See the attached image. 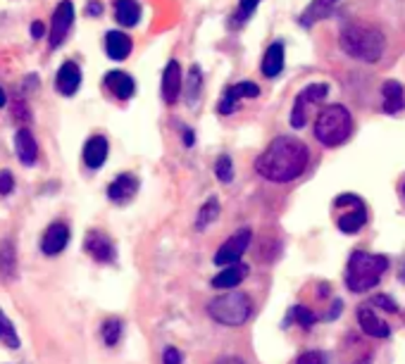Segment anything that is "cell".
<instances>
[{"label": "cell", "instance_id": "1", "mask_svg": "<svg viewBox=\"0 0 405 364\" xmlns=\"http://www.w3.org/2000/svg\"><path fill=\"white\" fill-rule=\"evenodd\" d=\"M308 160H310V153L303 140L291 136H279L256 160V169L267 181L287 184V181H293L303 174L305 167H308Z\"/></svg>", "mask_w": 405, "mask_h": 364}, {"label": "cell", "instance_id": "2", "mask_svg": "<svg viewBox=\"0 0 405 364\" xmlns=\"http://www.w3.org/2000/svg\"><path fill=\"white\" fill-rule=\"evenodd\" d=\"M384 45L386 43H384L382 31L370 27V24L355 22L341 31V48L355 60L377 62L384 55Z\"/></svg>", "mask_w": 405, "mask_h": 364}, {"label": "cell", "instance_id": "3", "mask_svg": "<svg viewBox=\"0 0 405 364\" xmlns=\"http://www.w3.org/2000/svg\"><path fill=\"white\" fill-rule=\"evenodd\" d=\"M388 269V259L384 255H370V253H353L348 259L346 269V286L353 293H365L375 288L382 279V274Z\"/></svg>", "mask_w": 405, "mask_h": 364}, {"label": "cell", "instance_id": "4", "mask_svg": "<svg viewBox=\"0 0 405 364\" xmlns=\"http://www.w3.org/2000/svg\"><path fill=\"white\" fill-rule=\"evenodd\" d=\"M353 117L344 105H329L318 114L315 122V138L326 148H336L351 136Z\"/></svg>", "mask_w": 405, "mask_h": 364}, {"label": "cell", "instance_id": "5", "mask_svg": "<svg viewBox=\"0 0 405 364\" xmlns=\"http://www.w3.org/2000/svg\"><path fill=\"white\" fill-rule=\"evenodd\" d=\"M207 314L225 326H241L248 321V317L253 314V303L246 293H225L220 298H215L207 305Z\"/></svg>", "mask_w": 405, "mask_h": 364}, {"label": "cell", "instance_id": "6", "mask_svg": "<svg viewBox=\"0 0 405 364\" xmlns=\"http://www.w3.org/2000/svg\"><path fill=\"white\" fill-rule=\"evenodd\" d=\"M326 93H329V86H326V84H313V86L303 88V91L298 93V98H295V103H293V112H291V127H293V129H303L305 122H308V105L324 100Z\"/></svg>", "mask_w": 405, "mask_h": 364}, {"label": "cell", "instance_id": "7", "mask_svg": "<svg viewBox=\"0 0 405 364\" xmlns=\"http://www.w3.org/2000/svg\"><path fill=\"white\" fill-rule=\"evenodd\" d=\"M251 238H253L251 228H241V231H236L231 238H227L225 246L215 253V264H220V267L236 264L238 259L243 257V253L248 250V246H251Z\"/></svg>", "mask_w": 405, "mask_h": 364}, {"label": "cell", "instance_id": "8", "mask_svg": "<svg viewBox=\"0 0 405 364\" xmlns=\"http://www.w3.org/2000/svg\"><path fill=\"white\" fill-rule=\"evenodd\" d=\"M72 22H74V5L70 0H62L58 3L53 12V24H50V48H58L62 41L67 39L72 29Z\"/></svg>", "mask_w": 405, "mask_h": 364}, {"label": "cell", "instance_id": "9", "mask_svg": "<svg viewBox=\"0 0 405 364\" xmlns=\"http://www.w3.org/2000/svg\"><path fill=\"white\" fill-rule=\"evenodd\" d=\"M86 253L91 255L96 262H112L115 259V246L112 241L101 231H88L86 233V243H84Z\"/></svg>", "mask_w": 405, "mask_h": 364}, {"label": "cell", "instance_id": "10", "mask_svg": "<svg viewBox=\"0 0 405 364\" xmlns=\"http://www.w3.org/2000/svg\"><path fill=\"white\" fill-rule=\"evenodd\" d=\"M258 96H260V88H258V84H253V81H241V84L231 86L229 91L222 96L220 112L231 114L238 107V100H243V98H258Z\"/></svg>", "mask_w": 405, "mask_h": 364}, {"label": "cell", "instance_id": "11", "mask_svg": "<svg viewBox=\"0 0 405 364\" xmlns=\"http://www.w3.org/2000/svg\"><path fill=\"white\" fill-rule=\"evenodd\" d=\"M67 243H70V228L62 222H55L45 228L43 238H41V250L45 255H60L67 248Z\"/></svg>", "mask_w": 405, "mask_h": 364}, {"label": "cell", "instance_id": "12", "mask_svg": "<svg viewBox=\"0 0 405 364\" xmlns=\"http://www.w3.org/2000/svg\"><path fill=\"white\" fill-rule=\"evenodd\" d=\"M81 86V69L76 62L67 60L65 65L58 69V76H55V88L62 96H74Z\"/></svg>", "mask_w": 405, "mask_h": 364}, {"label": "cell", "instance_id": "13", "mask_svg": "<svg viewBox=\"0 0 405 364\" xmlns=\"http://www.w3.org/2000/svg\"><path fill=\"white\" fill-rule=\"evenodd\" d=\"M138 193V179L134 174H119L107 189V197L117 205H127Z\"/></svg>", "mask_w": 405, "mask_h": 364}, {"label": "cell", "instance_id": "14", "mask_svg": "<svg viewBox=\"0 0 405 364\" xmlns=\"http://www.w3.org/2000/svg\"><path fill=\"white\" fill-rule=\"evenodd\" d=\"M357 321H360V329L370 338H388V334H391L386 321L382 317H377V312L370 308L357 310Z\"/></svg>", "mask_w": 405, "mask_h": 364}, {"label": "cell", "instance_id": "15", "mask_svg": "<svg viewBox=\"0 0 405 364\" xmlns=\"http://www.w3.org/2000/svg\"><path fill=\"white\" fill-rule=\"evenodd\" d=\"M179 93H181V69H179V62L172 60L163 72V100L167 105H174Z\"/></svg>", "mask_w": 405, "mask_h": 364}, {"label": "cell", "instance_id": "16", "mask_svg": "<svg viewBox=\"0 0 405 364\" xmlns=\"http://www.w3.org/2000/svg\"><path fill=\"white\" fill-rule=\"evenodd\" d=\"M105 88L115 98H119V100H129V98L136 93V84H134L132 76L124 74V72H117V69L105 76Z\"/></svg>", "mask_w": 405, "mask_h": 364}, {"label": "cell", "instance_id": "17", "mask_svg": "<svg viewBox=\"0 0 405 364\" xmlns=\"http://www.w3.org/2000/svg\"><path fill=\"white\" fill-rule=\"evenodd\" d=\"M107 160V138L105 136H91L84 145V162L91 169H101Z\"/></svg>", "mask_w": 405, "mask_h": 364}, {"label": "cell", "instance_id": "18", "mask_svg": "<svg viewBox=\"0 0 405 364\" xmlns=\"http://www.w3.org/2000/svg\"><path fill=\"white\" fill-rule=\"evenodd\" d=\"M14 150H17V158L22 160V164H34L36 158H39V145H36V138L31 136L29 129H19L14 133Z\"/></svg>", "mask_w": 405, "mask_h": 364}, {"label": "cell", "instance_id": "19", "mask_svg": "<svg viewBox=\"0 0 405 364\" xmlns=\"http://www.w3.org/2000/svg\"><path fill=\"white\" fill-rule=\"evenodd\" d=\"M105 50L107 57H112V60H127L129 53H132V39L124 31H110L105 36Z\"/></svg>", "mask_w": 405, "mask_h": 364}, {"label": "cell", "instance_id": "20", "mask_svg": "<svg viewBox=\"0 0 405 364\" xmlns=\"http://www.w3.org/2000/svg\"><path fill=\"white\" fill-rule=\"evenodd\" d=\"M246 277H248V267L241 262H236V264L225 267L217 277H212V286H215V288H236Z\"/></svg>", "mask_w": 405, "mask_h": 364}, {"label": "cell", "instance_id": "21", "mask_svg": "<svg viewBox=\"0 0 405 364\" xmlns=\"http://www.w3.org/2000/svg\"><path fill=\"white\" fill-rule=\"evenodd\" d=\"M405 107V88L398 81H386L384 84V112L396 114Z\"/></svg>", "mask_w": 405, "mask_h": 364}, {"label": "cell", "instance_id": "22", "mask_svg": "<svg viewBox=\"0 0 405 364\" xmlns=\"http://www.w3.org/2000/svg\"><path fill=\"white\" fill-rule=\"evenodd\" d=\"M282 69H284V45L272 43L262 57V74L267 76V79H274V76H279Z\"/></svg>", "mask_w": 405, "mask_h": 364}, {"label": "cell", "instance_id": "23", "mask_svg": "<svg viewBox=\"0 0 405 364\" xmlns=\"http://www.w3.org/2000/svg\"><path fill=\"white\" fill-rule=\"evenodd\" d=\"M115 19L122 27H134L141 19V5L136 0H115Z\"/></svg>", "mask_w": 405, "mask_h": 364}, {"label": "cell", "instance_id": "24", "mask_svg": "<svg viewBox=\"0 0 405 364\" xmlns=\"http://www.w3.org/2000/svg\"><path fill=\"white\" fill-rule=\"evenodd\" d=\"M336 3H339V0H313V3L308 5V10L303 12V17H300V24H303V27H313L315 22L329 17Z\"/></svg>", "mask_w": 405, "mask_h": 364}, {"label": "cell", "instance_id": "25", "mask_svg": "<svg viewBox=\"0 0 405 364\" xmlns=\"http://www.w3.org/2000/svg\"><path fill=\"white\" fill-rule=\"evenodd\" d=\"M365 222H367V212H365V205H357V207H353L351 212H346V215H341L339 217V228L344 233H357L362 226H365Z\"/></svg>", "mask_w": 405, "mask_h": 364}, {"label": "cell", "instance_id": "26", "mask_svg": "<svg viewBox=\"0 0 405 364\" xmlns=\"http://www.w3.org/2000/svg\"><path fill=\"white\" fill-rule=\"evenodd\" d=\"M217 217H220V200H217V197H210V200L202 202V207L198 210V217H196V228L202 231V228L210 226Z\"/></svg>", "mask_w": 405, "mask_h": 364}, {"label": "cell", "instance_id": "27", "mask_svg": "<svg viewBox=\"0 0 405 364\" xmlns=\"http://www.w3.org/2000/svg\"><path fill=\"white\" fill-rule=\"evenodd\" d=\"M0 341L5 343L8 347H19V336L17 331H14L12 321L5 317V312L0 310Z\"/></svg>", "mask_w": 405, "mask_h": 364}, {"label": "cell", "instance_id": "28", "mask_svg": "<svg viewBox=\"0 0 405 364\" xmlns=\"http://www.w3.org/2000/svg\"><path fill=\"white\" fill-rule=\"evenodd\" d=\"M0 272H3L5 277H12L14 274V248L10 241H5L3 246H0Z\"/></svg>", "mask_w": 405, "mask_h": 364}, {"label": "cell", "instance_id": "29", "mask_svg": "<svg viewBox=\"0 0 405 364\" xmlns=\"http://www.w3.org/2000/svg\"><path fill=\"white\" fill-rule=\"evenodd\" d=\"M289 321H298L303 329H310V326L318 321V317H315L313 310H308V308H303V305H298V308H293V310L289 312Z\"/></svg>", "mask_w": 405, "mask_h": 364}, {"label": "cell", "instance_id": "30", "mask_svg": "<svg viewBox=\"0 0 405 364\" xmlns=\"http://www.w3.org/2000/svg\"><path fill=\"white\" fill-rule=\"evenodd\" d=\"M215 174L217 179L222 181V184H229V181L233 179V162L229 155H220L215 162Z\"/></svg>", "mask_w": 405, "mask_h": 364}, {"label": "cell", "instance_id": "31", "mask_svg": "<svg viewBox=\"0 0 405 364\" xmlns=\"http://www.w3.org/2000/svg\"><path fill=\"white\" fill-rule=\"evenodd\" d=\"M101 334H103V341H105V345H117L119 336H122V324H119L117 319H107L105 324H103Z\"/></svg>", "mask_w": 405, "mask_h": 364}, {"label": "cell", "instance_id": "32", "mask_svg": "<svg viewBox=\"0 0 405 364\" xmlns=\"http://www.w3.org/2000/svg\"><path fill=\"white\" fill-rule=\"evenodd\" d=\"M200 86H202V74L198 67H191L189 72V103H194L200 96Z\"/></svg>", "mask_w": 405, "mask_h": 364}, {"label": "cell", "instance_id": "33", "mask_svg": "<svg viewBox=\"0 0 405 364\" xmlns=\"http://www.w3.org/2000/svg\"><path fill=\"white\" fill-rule=\"evenodd\" d=\"M258 3H260V0H241V3H238V19H241V22H246V19L251 17L253 12H256Z\"/></svg>", "mask_w": 405, "mask_h": 364}, {"label": "cell", "instance_id": "34", "mask_svg": "<svg viewBox=\"0 0 405 364\" xmlns=\"http://www.w3.org/2000/svg\"><path fill=\"white\" fill-rule=\"evenodd\" d=\"M12 189H14V176L8 169H0V195L12 193Z\"/></svg>", "mask_w": 405, "mask_h": 364}, {"label": "cell", "instance_id": "35", "mask_svg": "<svg viewBox=\"0 0 405 364\" xmlns=\"http://www.w3.org/2000/svg\"><path fill=\"white\" fill-rule=\"evenodd\" d=\"M295 364H324V355L318 350H308V352H303V355H298Z\"/></svg>", "mask_w": 405, "mask_h": 364}, {"label": "cell", "instance_id": "36", "mask_svg": "<svg viewBox=\"0 0 405 364\" xmlns=\"http://www.w3.org/2000/svg\"><path fill=\"white\" fill-rule=\"evenodd\" d=\"M372 305H375V308H382V310L391 312V314H396V312H398V305L393 303V300L388 298V295H377V298L372 300Z\"/></svg>", "mask_w": 405, "mask_h": 364}, {"label": "cell", "instance_id": "37", "mask_svg": "<svg viewBox=\"0 0 405 364\" xmlns=\"http://www.w3.org/2000/svg\"><path fill=\"white\" fill-rule=\"evenodd\" d=\"M12 117L17 119V122H19V119H22V122L27 124V122H29V110H27V103H19V100H14V103H12Z\"/></svg>", "mask_w": 405, "mask_h": 364}, {"label": "cell", "instance_id": "38", "mask_svg": "<svg viewBox=\"0 0 405 364\" xmlns=\"http://www.w3.org/2000/svg\"><path fill=\"white\" fill-rule=\"evenodd\" d=\"M334 205L336 207H348V205H351V207H357V205H362V200H360V197H357V195H339V197H336V200H334Z\"/></svg>", "mask_w": 405, "mask_h": 364}, {"label": "cell", "instance_id": "39", "mask_svg": "<svg viewBox=\"0 0 405 364\" xmlns=\"http://www.w3.org/2000/svg\"><path fill=\"white\" fill-rule=\"evenodd\" d=\"M163 362L165 364H181V352L176 350V347H167L163 355Z\"/></svg>", "mask_w": 405, "mask_h": 364}, {"label": "cell", "instance_id": "40", "mask_svg": "<svg viewBox=\"0 0 405 364\" xmlns=\"http://www.w3.org/2000/svg\"><path fill=\"white\" fill-rule=\"evenodd\" d=\"M86 12L91 14V17H101V12H103V3H101V0H91V3L86 5Z\"/></svg>", "mask_w": 405, "mask_h": 364}, {"label": "cell", "instance_id": "41", "mask_svg": "<svg viewBox=\"0 0 405 364\" xmlns=\"http://www.w3.org/2000/svg\"><path fill=\"white\" fill-rule=\"evenodd\" d=\"M43 34H45V24L43 22H34V24H31V36H34V39H41Z\"/></svg>", "mask_w": 405, "mask_h": 364}, {"label": "cell", "instance_id": "42", "mask_svg": "<svg viewBox=\"0 0 405 364\" xmlns=\"http://www.w3.org/2000/svg\"><path fill=\"white\" fill-rule=\"evenodd\" d=\"M341 308H344V305H341V300H336V303L331 305V310H329V314H326V319H336V317H339V312H341Z\"/></svg>", "mask_w": 405, "mask_h": 364}, {"label": "cell", "instance_id": "43", "mask_svg": "<svg viewBox=\"0 0 405 364\" xmlns=\"http://www.w3.org/2000/svg\"><path fill=\"white\" fill-rule=\"evenodd\" d=\"M194 140H196L194 131H189V129H186V131H184V143H186V148H191V145H194Z\"/></svg>", "mask_w": 405, "mask_h": 364}, {"label": "cell", "instance_id": "44", "mask_svg": "<svg viewBox=\"0 0 405 364\" xmlns=\"http://www.w3.org/2000/svg\"><path fill=\"white\" fill-rule=\"evenodd\" d=\"M215 364H243L238 357H222V360H217Z\"/></svg>", "mask_w": 405, "mask_h": 364}, {"label": "cell", "instance_id": "45", "mask_svg": "<svg viewBox=\"0 0 405 364\" xmlns=\"http://www.w3.org/2000/svg\"><path fill=\"white\" fill-rule=\"evenodd\" d=\"M5 103H8V96H5V91L0 88V107H5Z\"/></svg>", "mask_w": 405, "mask_h": 364}, {"label": "cell", "instance_id": "46", "mask_svg": "<svg viewBox=\"0 0 405 364\" xmlns=\"http://www.w3.org/2000/svg\"><path fill=\"white\" fill-rule=\"evenodd\" d=\"M401 279L405 281V264H403V269H401Z\"/></svg>", "mask_w": 405, "mask_h": 364}, {"label": "cell", "instance_id": "47", "mask_svg": "<svg viewBox=\"0 0 405 364\" xmlns=\"http://www.w3.org/2000/svg\"><path fill=\"white\" fill-rule=\"evenodd\" d=\"M403 195H405V184H403Z\"/></svg>", "mask_w": 405, "mask_h": 364}]
</instances>
